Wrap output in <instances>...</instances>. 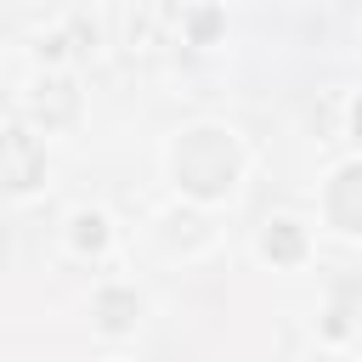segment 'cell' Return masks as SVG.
<instances>
[{"mask_svg":"<svg viewBox=\"0 0 362 362\" xmlns=\"http://www.w3.org/2000/svg\"><path fill=\"white\" fill-rule=\"evenodd\" d=\"M40 181V147L23 130L0 136V187H34Z\"/></svg>","mask_w":362,"mask_h":362,"instance_id":"cell-1","label":"cell"},{"mask_svg":"<svg viewBox=\"0 0 362 362\" xmlns=\"http://www.w3.org/2000/svg\"><path fill=\"white\" fill-rule=\"evenodd\" d=\"M334 221L339 226H362V170H345L339 175V187H334Z\"/></svg>","mask_w":362,"mask_h":362,"instance_id":"cell-2","label":"cell"},{"mask_svg":"<svg viewBox=\"0 0 362 362\" xmlns=\"http://www.w3.org/2000/svg\"><path fill=\"white\" fill-rule=\"evenodd\" d=\"M266 249H272L277 260H294V255H300V232H294L288 221H277V226H272V238H266Z\"/></svg>","mask_w":362,"mask_h":362,"instance_id":"cell-3","label":"cell"},{"mask_svg":"<svg viewBox=\"0 0 362 362\" xmlns=\"http://www.w3.org/2000/svg\"><path fill=\"white\" fill-rule=\"evenodd\" d=\"M130 317H136V300L130 294H102V322L107 328H124Z\"/></svg>","mask_w":362,"mask_h":362,"instance_id":"cell-4","label":"cell"},{"mask_svg":"<svg viewBox=\"0 0 362 362\" xmlns=\"http://www.w3.org/2000/svg\"><path fill=\"white\" fill-rule=\"evenodd\" d=\"M79 243H85V249H96V243H102V221H96V215H85V221H79Z\"/></svg>","mask_w":362,"mask_h":362,"instance_id":"cell-5","label":"cell"},{"mask_svg":"<svg viewBox=\"0 0 362 362\" xmlns=\"http://www.w3.org/2000/svg\"><path fill=\"white\" fill-rule=\"evenodd\" d=\"M356 136H362V107H356Z\"/></svg>","mask_w":362,"mask_h":362,"instance_id":"cell-6","label":"cell"}]
</instances>
